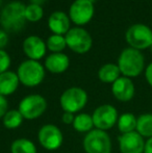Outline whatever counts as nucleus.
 <instances>
[{
    "instance_id": "1",
    "label": "nucleus",
    "mask_w": 152,
    "mask_h": 153,
    "mask_svg": "<svg viewBox=\"0 0 152 153\" xmlns=\"http://www.w3.org/2000/svg\"><path fill=\"white\" fill-rule=\"evenodd\" d=\"M25 7L20 1H13L6 4L0 14V23L4 31L19 32L25 26Z\"/></svg>"
},
{
    "instance_id": "2",
    "label": "nucleus",
    "mask_w": 152,
    "mask_h": 153,
    "mask_svg": "<svg viewBox=\"0 0 152 153\" xmlns=\"http://www.w3.org/2000/svg\"><path fill=\"white\" fill-rule=\"evenodd\" d=\"M117 65L123 76L132 78L139 76L144 71L145 59L140 50L130 47L122 51Z\"/></svg>"
},
{
    "instance_id": "3",
    "label": "nucleus",
    "mask_w": 152,
    "mask_h": 153,
    "mask_svg": "<svg viewBox=\"0 0 152 153\" xmlns=\"http://www.w3.org/2000/svg\"><path fill=\"white\" fill-rule=\"evenodd\" d=\"M17 75L22 85L28 88H33L44 80L45 69L38 61L27 59L21 62L18 67Z\"/></svg>"
},
{
    "instance_id": "4",
    "label": "nucleus",
    "mask_w": 152,
    "mask_h": 153,
    "mask_svg": "<svg viewBox=\"0 0 152 153\" xmlns=\"http://www.w3.org/2000/svg\"><path fill=\"white\" fill-rule=\"evenodd\" d=\"M83 149L85 153H112V140L106 131L93 129L85 135Z\"/></svg>"
},
{
    "instance_id": "5",
    "label": "nucleus",
    "mask_w": 152,
    "mask_h": 153,
    "mask_svg": "<svg viewBox=\"0 0 152 153\" xmlns=\"http://www.w3.org/2000/svg\"><path fill=\"white\" fill-rule=\"evenodd\" d=\"M125 38L131 48L144 50L150 48L152 45V29L145 24L136 23L127 29Z\"/></svg>"
},
{
    "instance_id": "6",
    "label": "nucleus",
    "mask_w": 152,
    "mask_h": 153,
    "mask_svg": "<svg viewBox=\"0 0 152 153\" xmlns=\"http://www.w3.org/2000/svg\"><path fill=\"white\" fill-rule=\"evenodd\" d=\"M59 103L64 111L72 114L78 113L87 105V94L81 88H69L62 94Z\"/></svg>"
},
{
    "instance_id": "7",
    "label": "nucleus",
    "mask_w": 152,
    "mask_h": 153,
    "mask_svg": "<svg viewBox=\"0 0 152 153\" xmlns=\"http://www.w3.org/2000/svg\"><path fill=\"white\" fill-rule=\"evenodd\" d=\"M18 109L24 119L35 120L46 111L47 101L41 95L31 94L24 97L20 101Z\"/></svg>"
},
{
    "instance_id": "8",
    "label": "nucleus",
    "mask_w": 152,
    "mask_h": 153,
    "mask_svg": "<svg viewBox=\"0 0 152 153\" xmlns=\"http://www.w3.org/2000/svg\"><path fill=\"white\" fill-rule=\"evenodd\" d=\"M65 39L67 46L72 51L79 53V54L87 53V51H90V49L92 48V45H93L91 34L81 27L71 28L66 33Z\"/></svg>"
},
{
    "instance_id": "9",
    "label": "nucleus",
    "mask_w": 152,
    "mask_h": 153,
    "mask_svg": "<svg viewBox=\"0 0 152 153\" xmlns=\"http://www.w3.org/2000/svg\"><path fill=\"white\" fill-rule=\"evenodd\" d=\"M94 127L100 130H110L118 122V111L112 104H102L94 111L93 115Z\"/></svg>"
},
{
    "instance_id": "10",
    "label": "nucleus",
    "mask_w": 152,
    "mask_h": 153,
    "mask_svg": "<svg viewBox=\"0 0 152 153\" xmlns=\"http://www.w3.org/2000/svg\"><path fill=\"white\" fill-rule=\"evenodd\" d=\"M38 140L43 148L53 151L63 145L64 135L57 126L53 124H46L39 130Z\"/></svg>"
},
{
    "instance_id": "11",
    "label": "nucleus",
    "mask_w": 152,
    "mask_h": 153,
    "mask_svg": "<svg viewBox=\"0 0 152 153\" xmlns=\"http://www.w3.org/2000/svg\"><path fill=\"white\" fill-rule=\"evenodd\" d=\"M94 3L91 0H75L69 10L70 20L76 25H85L94 16Z\"/></svg>"
},
{
    "instance_id": "12",
    "label": "nucleus",
    "mask_w": 152,
    "mask_h": 153,
    "mask_svg": "<svg viewBox=\"0 0 152 153\" xmlns=\"http://www.w3.org/2000/svg\"><path fill=\"white\" fill-rule=\"evenodd\" d=\"M118 141L121 153H144L145 139L136 131L121 134Z\"/></svg>"
},
{
    "instance_id": "13",
    "label": "nucleus",
    "mask_w": 152,
    "mask_h": 153,
    "mask_svg": "<svg viewBox=\"0 0 152 153\" xmlns=\"http://www.w3.org/2000/svg\"><path fill=\"white\" fill-rule=\"evenodd\" d=\"M112 93L118 101L128 102L133 98L136 88L130 78L120 76L112 85Z\"/></svg>"
},
{
    "instance_id": "14",
    "label": "nucleus",
    "mask_w": 152,
    "mask_h": 153,
    "mask_svg": "<svg viewBox=\"0 0 152 153\" xmlns=\"http://www.w3.org/2000/svg\"><path fill=\"white\" fill-rule=\"evenodd\" d=\"M47 46L38 36H30L23 42V51L29 59L39 61L46 54Z\"/></svg>"
},
{
    "instance_id": "15",
    "label": "nucleus",
    "mask_w": 152,
    "mask_h": 153,
    "mask_svg": "<svg viewBox=\"0 0 152 153\" xmlns=\"http://www.w3.org/2000/svg\"><path fill=\"white\" fill-rule=\"evenodd\" d=\"M48 27L53 34L64 36L70 30V18L64 12H54L48 19Z\"/></svg>"
},
{
    "instance_id": "16",
    "label": "nucleus",
    "mask_w": 152,
    "mask_h": 153,
    "mask_svg": "<svg viewBox=\"0 0 152 153\" xmlns=\"http://www.w3.org/2000/svg\"><path fill=\"white\" fill-rule=\"evenodd\" d=\"M70 65V59L66 54L62 52L59 53H52L49 56H47L45 61V68L49 72L53 74H61L64 73Z\"/></svg>"
},
{
    "instance_id": "17",
    "label": "nucleus",
    "mask_w": 152,
    "mask_h": 153,
    "mask_svg": "<svg viewBox=\"0 0 152 153\" xmlns=\"http://www.w3.org/2000/svg\"><path fill=\"white\" fill-rule=\"evenodd\" d=\"M20 83L17 73L13 71H6V72L0 74V94L3 96H10L14 94L18 89Z\"/></svg>"
},
{
    "instance_id": "18",
    "label": "nucleus",
    "mask_w": 152,
    "mask_h": 153,
    "mask_svg": "<svg viewBox=\"0 0 152 153\" xmlns=\"http://www.w3.org/2000/svg\"><path fill=\"white\" fill-rule=\"evenodd\" d=\"M121 72L118 67V65L115 64H106L103 65L98 71V77L104 83H114L116 80L120 77Z\"/></svg>"
},
{
    "instance_id": "19",
    "label": "nucleus",
    "mask_w": 152,
    "mask_h": 153,
    "mask_svg": "<svg viewBox=\"0 0 152 153\" xmlns=\"http://www.w3.org/2000/svg\"><path fill=\"white\" fill-rule=\"evenodd\" d=\"M136 121H138V118L133 114L124 113L118 118L117 127L121 134L133 132L136 130Z\"/></svg>"
},
{
    "instance_id": "20",
    "label": "nucleus",
    "mask_w": 152,
    "mask_h": 153,
    "mask_svg": "<svg viewBox=\"0 0 152 153\" xmlns=\"http://www.w3.org/2000/svg\"><path fill=\"white\" fill-rule=\"evenodd\" d=\"M136 132L144 139L152 137V114H143L136 121Z\"/></svg>"
},
{
    "instance_id": "21",
    "label": "nucleus",
    "mask_w": 152,
    "mask_h": 153,
    "mask_svg": "<svg viewBox=\"0 0 152 153\" xmlns=\"http://www.w3.org/2000/svg\"><path fill=\"white\" fill-rule=\"evenodd\" d=\"M73 128L78 132H90L94 129V122L93 118L89 114H78L74 118L73 122Z\"/></svg>"
},
{
    "instance_id": "22",
    "label": "nucleus",
    "mask_w": 152,
    "mask_h": 153,
    "mask_svg": "<svg viewBox=\"0 0 152 153\" xmlns=\"http://www.w3.org/2000/svg\"><path fill=\"white\" fill-rule=\"evenodd\" d=\"M23 120V116L19 111V109H10L7 111L4 117L2 118V123L4 127L7 129H16L21 126Z\"/></svg>"
},
{
    "instance_id": "23",
    "label": "nucleus",
    "mask_w": 152,
    "mask_h": 153,
    "mask_svg": "<svg viewBox=\"0 0 152 153\" xmlns=\"http://www.w3.org/2000/svg\"><path fill=\"white\" fill-rule=\"evenodd\" d=\"M12 153H37L36 145L28 139H18L14 141L10 146Z\"/></svg>"
},
{
    "instance_id": "24",
    "label": "nucleus",
    "mask_w": 152,
    "mask_h": 153,
    "mask_svg": "<svg viewBox=\"0 0 152 153\" xmlns=\"http://www.w3.org/2000/svg\"><path fill=\"white\" fill-rule=\"evenodd\" d=\"M47 48L53 53H59L62 52L67 46L66 43V39L63 36H59V34H52L48 38L46 43Z\"/></svg>"
},
{
    "instance_id": "25",
    "label": "nucleus",
    "mask_w": 152,
    "mask_h": 153,
    "mask_svg": "<svg viewBox=\"0 0 152 153\" xmlns=\"http://www.w3.org/2000/svg\"><path fill=\"white\" fill-rule=\"evenodd\" d=\"M43 8L41 5H37V4H28L25 7V18L26 21H30V22H38L41 20L43 17Z\"/></svg>"
},
{
    "instance_id": "26",
    "label": "nucleus",
    "mask_w": 152,
    "mask_h": 153,
    "mask_svg": "<svg viewBox=\"0 0 152 153\" xmlns=\"http://www.w3.org/2000/svg\"><path fill=\"white\" fill-rule=\"evenodd\" d=\"M10 66V57L6 51L3 49L0 50V74L8 71L7 69Z\"/></svg>"
},
{
    "instance_id": "27",
    "label": "nucleus",
    "mask_w": 152,
    "mask_h": 153,
    "mask_svg": "<svg viewBox=\"0 0 152 153\" xmlns=\"http://www.w3.org/2000/svg\"><path fill=\"white\" fill-rule=\"evenodd\" d=\"M7 108H8V103L5 96L0 94V119H2L4 117V115L7 111Z\"/></svg>"
},
{
    "instance_id": "28",
    "label": "nucleus",
    "mask_w": 152,
    "mask_h": 153,
    "mask_svg": "<svg viewBox=\"0 0 152 153\" xmlns=\"http://www.w3.org/2000/svg\"><path fill=\"white\" fill-rule=\"evenodd\" d=\"M74 118H75L74 114L64 111L63 116H62V121H63V123H65V124H73Z\"/></svg>"
},
{
    "instance_id": "29",
    "label": "nucleus",
    "mask_w": 152,
    "mask_h": 153,
    "mask_svg": "<svg viewBox=\"0 0 152 153\" xmlns=\"http://www.w3.org/2000/svg\"><path fill=\"white\" fill-rule=\"evenodd\" d=\"M7 43H8L7 33H6V31L0 29V50L5 47L6 45H7Z\"/></svg>"
},
{
    "instance_id": "30",
    "label": "nucleus",
    "mask_w": 152,
    "mask_h": 153,
    "mask_svg": "<svg viewBox=\"0 0 152 153\" xmlns=\"http://www.w3.org/2000/svg\"><path fill=\"white\" fill-rule=\"evenodd\" d=\"M145 77H146L147 82L152 88V62L147 66L146 70H145Z\"/></svg>"
},
{
    "instance_id": "31",
    "label": "nucleus",
    "mask_w": 152,
    "mask_h": 153,
    "mask_svg": "<svg viewBox=\"0 0 152 153\" xmlns=\"http://www.w3.org/2000/svg\"><path fill=\"white\" fill-rule=\"evenodd\" d=\"M144 153H152V137H149L145 141Z\"/></svg>"
},
{
    "instance_id": "32",
    "label": "nucleus",
    "mask_w": 152,
    "mask_h": 153,
    "mask_svg": "<svg viewBox=\"0 0 152 153\" xmlns=\"http://www.w3.org/2000/svg\"><path fill=\"white\" fill-rule=\"evenodd\" d=\"M46 0H30V3L37 4V5H42Z\"/></svg>"
},
{
    "instance_id": "33",
    "label": "nucleus",
    "mask_w": 152,
    "mask_h": 153,
    "mask_svg": "<svg viewBox=\"0 0 152 153\" xmlns=\"http://www.w3.org/2000/svg\"><path fill=\"white\" fill-rule=\"evenodd\" d=\"M1 3H2V0H0V6H1Z\"/></svg>"
},
{
    "instance_id": "34",
    "label": "nucleus",
    "mask_w": 152,
    "mask_h": 153,
    "mask_svg": "<svg viewBox=\"0 0 152 153\" xmlns=\"http://www.w3.org/2000/svg\"><path fill=\"white\" fill-rule=\"evenodd\" d=\"M150 49H151V51H152V45H151V47H150Z\"/></svg>"
}]
</instances>
